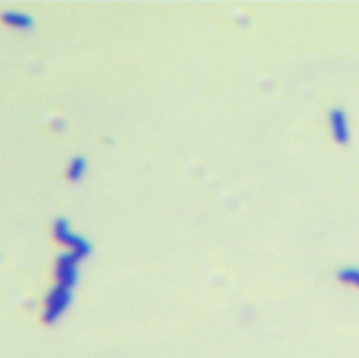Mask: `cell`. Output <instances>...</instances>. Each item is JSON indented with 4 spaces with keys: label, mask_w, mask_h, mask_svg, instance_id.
<instances>
[{
    "label": "cell",
    "mask_w": 359,
    "mask_h": 358,
    "mask_svg": "<svg viewBox=\"0 0 359 358\" xmlns=\"http://www.w3.org/2000/svg\"><path fill=\"white\" fill-rule=\"evenodd\" d=\"M339 280L359 287V270H342L339 272Z\"/></svg>",
    "instance_id": "6"
},
{
    "label": "cell",
    "mask_w": 359,
    "mask_h": 358,
    "mask_svg": "<svg viewBox=\"0 0 359 358\" xmlns=\"http://www.w3.org/2000/svg\"><path fill=\"white\" fill-rule=\"evenodd\" d=\"M85 162L81 158L73 159L71 164H69V168H67V179L69 181H79L82 178V173H85Z\"/></svg>",
    "instance_id": "5"
},
{
    "label": "cell",
    "mask_w": 359,
    "mask_h": 358,
    "mask_svg": "<svg viewBox=\"0 0 359 358\" xmlns=\"http://www.w3.org/2000/svg\"><path fill=\"white\" fill-rule=\"evenodd\" d=\"M71 301V289H63V287H53L50 295L45 297V303H43V321L45 323H52L57 317L61 315L63 311L67 309Z\"/></svg>",
    "instance_id": "1"
},
{
    "label": "cell",
    "mask_w": 359,
    "mask_h": 358,
    "mask_svg": "<svg viewBox=\"0 0 359 358\" xmlns=\"http://www.w3.org/2000/svg\"><path fill=\"white\" fill-rule=\"evenodd\" d=\"M53 238L59 244H63V246H67L69 252H77L81 254V256H87L89 250H91L89 244L85 243L82 238H79V236H75V234L69 231V227L65 224V221L55 222V227H53Z\"/></svg>",
    "instance_id": "2"
},
{
    "label": "cell",
    "mask_w": 359,
    "mask_h": 358,
    "mask_svg": "<svg viewBox=\"0 0 359 358\" xmlns=\"http://www.w3.org/2000/svg\"><path fill=\"white\" fill-rule=\"evenodd\" d=\"M0 20L4 22L6 26H10V28H28L30 26V18L26 16V14H20V12H6V14H2L0 16Z\"/></svg>",
    "instance_id": "4"
},
{
    "label": "cell",
    "mask_w": 359,
    "mask_h": 358,
    "mask_svg": "<svg viewBox=\"0 0 359 358\" xmlns=\"http://www.w3.org/2000/svg\"><path fill=\"white\" fill-rule=\"evenodd\" d=\"M330 128H332V134L336 138V142H339V144L348 142V118H346V115L342 110H332L330 113Z\"/></svg>",
    "instance_id": "3"
}]
</instances>
